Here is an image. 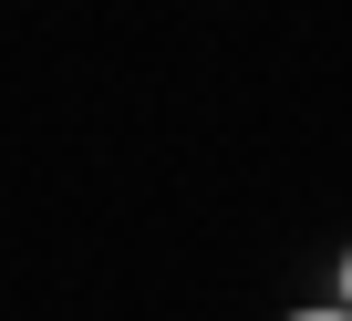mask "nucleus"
<instances>
[{
	"label": "nucleus",
	"instance_id": "nucleus-2",
	"mask_svg": "<svg viewBox=\"0 0 352 321\" xmlns=\"http://www.w3.org/2000/svg\"><path fill=\"white\" fill-rule=\"evenodd\" d=\"M280 321H352L342 300H311V311H280Z\"/></svg>",
	"mask_w": 352,
	"mask_h": 321
},
{
	"label": "nucleus",
	"instance_id": "nucleus-1",
	"mask_svg": "<svg viewBox=\"0 0 352 321\" xmlns=\"http://www.w3.org/2000/svg\"><path fill=\"white\" fill-rule=\"evenodd\" d=\"M331 300H342V311H352V249H342V259H331Z\"/></svg>",
	"mask_w": 352,
	"mask_h": 321
}]
</instances>
